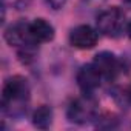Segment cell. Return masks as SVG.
<instances>
[{"label":"cell","instance_id":"9","mask_svg":"<svg viewBox=\"0 0 131 131\" xmlns=\"http://www.w3.org/2000/svg\"><path fill=\"white\" fill-rule=\"evenodd\" d=\"M52 123V110L48 105H40L32 114V125L39 129H48Z\"/></svg>","mask_w":131,"mask_h":131},{"label":"cell","instance_id":"12","mask_svg":"<svg viewBox=\"0 0 131 131\" xmlns=\"http://www.w3.org/2000/svg\"><path fill=\"white\" fill-rule=\"evenodd\" d=\"M126 94H128V97H129V100H131V83H129V86H128V90H126Z\"/></svg>","mask_w":131,"mask_h":131},{"label":"cell","instance_id":"13","mask_svg":"<svg viewBox=\"0 0 131 131\" xmlns=\"http://www.w3.org/2000/svg\"><path fill=\"white\" fill-rule=\"evenodd\" d=\"M125 3H128V5H131V0H123Z\"/></svg>","mask_w":131,"mask_h":131},{"label":"cell","instance_id":"4","mask_svg":"<svg viewBox=\"0 0 131 131\" xmlns=\"http://www.w3.org/2000/svg\"><path fill=\"white\" fill-rule=\"evenodd\" d=\"M99 42V31L90 25H79L70 32V43L77 49H91Z\"/></svg>","mask_w":131,"mask_h":131},{"label":"cell","instance_id":"10","mask_svg":"<svg viewBox=\"0 0 131 131\" xmlns=\"http://www.w3.org/2000/svg\"><path fill=\"white\" fill-rule=\"evenodd\" d=\"M46 5H49L52 9H60L62 6H65V3L68 2V0H45Z\"/></svg>","mask_w":131,"mask_h":131},{"label":"cell","instance_id":"1","mask_svg":"<svg viewBox=\"0 0 131 131\" xmlns=\"http://www.w3.org/2000/svg\"><path fill=\"white\" fill-rule=\"evenodd\" d=\"M96 25H97V31L100 34L116 39V37L122 36V32H125V29H126L125 13L117 6H111L97 16Z\"/></svg>","mask_w":131,"mask_h":131},{"label":"cell","instance_id":"11","mask_svg":"<svg viewBox=\"0 0 131 131\" xmlns=\"http://www.w3.org/2000/svg\"><path fill=\"white\" fill-rule=\"evenodd\" d=\"M125 32H126V34H128V37L131 39V20L126 23V29H125Z\"/></svg>","mask_w":131,"mask_h":131},{"label":"cell","instance_id":"8","mask_svg":"<svg viewBox=\"0 0 131 131\" xmlns=\"http://www.w3.org/2000/svg\"><path fill=\"white\" fill-rule=\"evenodd\" d=\"M31 36L36 43H46L54 39V26L45 19H36L29 23Z\"/></svg>","mask_w":131,"mask_h":131},{"label":"cell","instance_id":"7","mask_svg":"<svg viewBox=\"0 0 131 131\" xmlns=\"http://www.w3.org/2000/svg\"><path fill=\"white\" fill-rule=\"evenodd\" d=\"M93 63L96 65V68L100 71V74H102L103 79H106V80H114V79L119 76L120 68H122L119 59H117L113 52H108V51L99 52V54L94 57Z\"/></svg>","mask_w":131,"mask_h":131},{"label":"cell","instance_id":"6","mask_svg":"<svg viewBox=\"0 0 131 131\" xmlns=\"http://www.w3.org/2000/svg\"><path fill=\"white\" fill-rule=\"evenodd\" d=\"M96 116V103L91 99H77L68 108V119L74 123H86Z\"/></svg>","mask_w":131,"mask_h":131},{"label":"cell","instance_id":"5","mask_svg":"<svg viewBox=\"0 0 131 131\" xmlns=\"http://www.w3.org/2000/svg\"><path fill=\"white\" fill-rule=\"evenodd\" d=\"M77 85L79 88L85 93V94H91L94 90H97L103 80V76L100 74V71L96 68L94 63H88L79 70L77 73Z\"/></svg>","mask_w":131,"mask_h":131},{"label":"cell","instance_id":"3","mask_svg":"<svg viewBox=\"0 0 131 131\" xmlns=\"http://www.w3.org/2000/svg\"><path fill=\"white\" fill-rule=\"evenodd\" d=\"M5 40L11 46H16V48H29V46L36 45V42L31 36L29 23H26V22H17V23L11 25L5 31Z\"/></svg>","mask_w":131,"mask_h":131},{"label":"cell","instance_id":"2","mask_svg":"<svg viewBox=\"0 0 131 131\" xmlns=\"http://www.w3.org/2000/svg\"><path fill=\"white\" fill-rule=\"evenodd\" d=\"M29 97V85L28 80L22 76H13L9 77L2 91V105L3 110L8 106H13L16 103H23Z\"/></svg>","mask_w":131,"mask_h":131}]
</instances>
